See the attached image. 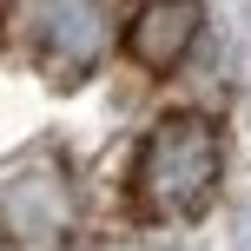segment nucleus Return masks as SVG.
<instances>
[{
  "label": "nucleus",
  "instance_id": "f257e3e1",
  "mask_svg": "<svg viewBox=\"0 0 251 251\" xmlns=\"http://www.w3.org/2000/svg\"><path fill=\"white\" fill-rule=\"evenodd\" d=\"M225 172V139L205 113H165L132 152V199L146 218H199Z\"/></svg>",
  "mask_w": 251,
  "mask_h": 251
},
{
  "label": "nucleus",
  "instance_id": "f03ea898",
  "mask_svg": "<svg viewBox=\"0 0 251 251\" xmlns=\"http://www.w3.org/2000/svg\"><path fill=\"white\" fill-rule=\"evenodd\" d=\"M13 40L53 86H79L106 66L119 40V7L113 0H13L7 13Z\"/></svg>",
  "mask_w": 251,
  "mask_h": 251
},
{
  "label": "nucleus",
  "instance_id": "7ed1b4c3",
  "mask_svg": "<svg viewBox=\"0 0 251 251\" xmlns=\"http://www.w3.org/2000/svg\"><path fill=\"white\" fill-rule=\"evenodd\" d=\"M79 225V178L53 146H26L0 165V245L53 251Z\"/></svg>",
  "mask_w": 251,
  "mask_h": 251
},
{
  "label": "nucleus",
  "instance_id": "20e7f679",
  "mask_svg": "<svg viewBox=\"0 0 251 251\" xmlns=\"http://www.w3.org/2000/svg\"><path fill=\"white\" fill-rule=\"evenodd\" d=\"M199 33H205V7L199 0H139L119 20L126 60L139 73H178L192 60V47H199Z\"/></svg>",
  "mask_w": 251,
  "mask_h": 251
}]
</instances>
